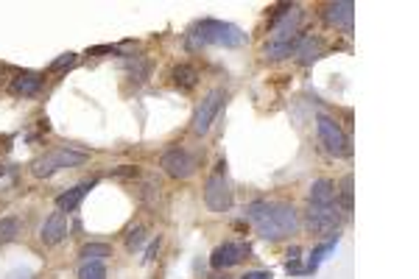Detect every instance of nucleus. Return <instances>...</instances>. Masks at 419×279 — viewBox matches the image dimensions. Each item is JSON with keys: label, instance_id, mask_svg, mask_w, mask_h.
<instances>
[{"label": "nucleus", "instance_id": "1", "mask_svg": "<svg viewBox=\"0 0 419 279\" xmlns=\"http://www.w3.org/2000/svg\"><path fill=\"white\" fill-rule=\"evenodd\" d=\"M246 218L263 240H283L299 229V212L288 201H252Z\"/></svg>", "mask_w": 419, "mask_h": 279}, {"label": "nucleus", "instance_id": "2", "mask_svg": "<svg viewBox=\"0 0 419 279\" xmlns=\"http://www.w3.org/2000/svg\"><path fill=\"white\" fill-rule=\"evenodd\" d=\"M190 39L198 45H218V48H241L246 45V34L243 28H238L235 23L227 20H201L190 28Z\"/></svg>", "mask_w": 419, "mask_h": 279}, {"label": "nucleus", "instance_id": "3", "mask_svg": "<svg viewBox=\"0 0 419 279\" xmlns=\"http://www.w3.org/2000/svg\"><path fill=\"white\" fill-rule=\"evenodd\" d=\"M81 162H87V151H76V148L65 145V148L48 151L45 156H39V159L31 165V174H34L37 179H48V176L65 171V167H76V165H81Z\"/></svg>", "mask_w": 419, "mask_h": 279}, {"label": "nucleus", "instance_id": "4", "mask_svg": "<svg viewBox=\"0 0 419 279\" xmlns=\"http://www.w3.org/2000/svg\"><path fill=\"white\" fill-rule=\"evenodd\" d=\"M204 204L213 212H227L232 207V187L227 182V162H218L216 171L204 182Z\"/></svg>", "mask_w": 419, "mask_h": 279}, {"label": "nucleus", "instance_id": "5", "mask_svg": "<svg viewBox=\"0 0 419 279\" xmlns=\"http://www.w3.org/2000/svg\"><path fill=\"white\" fill-rule=\"evenodd\" d=\"M316 129H319V140H322V145H325V151H327L330 156H349V154H352L349 137L344 134V129L338 126L336 118L319 115V118H316Z\"/></svg>", "mask_w": 419, "mask_h": 279}, {"label": "nucleus", "instance_id": "6", "mask_svg": "<svg viewBox=\"0 0 419 279\" xmlns=\"http://www.w3.org/2000/svg\"><path fill=\"white\" fill-rule=\"evenodd\" d=\"M341 209L338 204H310L307 207V229L313 235H333L341 227Z\"/></svg>", "mask_w": 419, "mask_h": 279}, {"label": "nucleus", "instance_id": "7", "mask_svg": "<svg viewBox=\"0 0 419 279\" xmlns=\"http://www.w3.org/2000/svg\"><path fill=\"white\" fill-rule=\"evenodd\" d=\"M224 101H227L224 90H210V92H207V98H204V101L196 106L193 126H190L196 137H201V134H207V132H210V126L216 123V118H218V112H221Z\"/></svg>", "mask_w": 419, "mask_h": 279}, {"label": "nucleus", "instance_id": "8", "mask_svg": "<svg viewBox=\"0 0 419 279\" xmlns=\"http://www.w3.org/2000/svg\"><path fill=\"white\" fill-rule=\"evenodd\" d=\"M160 167L171 176V179H190L196 174V167H198V156L187 148H171L163 154L160 159Z\"/></svg>", "mask_w": 419, "mask_h": 279}, {"label": "nucleus", "instance_id": "9", "mask_svg": "<svg viewBox=\"0 0 419 279\" xmlns=\"http://www.w3.org/2000/svg\"><path fill=\"white\" fill-rule=\"evenodd\" d=\"M249 251H252L249 243H243V240H227V243H221L213 254H210V265H213L216 271L232 268V265L243 262L249 257Z\"/></svg>", "mask_w": 419, "mask_h": 279}, {"label": "nucleus", "instance_id": "10", "mask_svg": "<svg viewBox=\"0 0 419 279\" xmlns=\"http://www.w3.org/2000/svg\"><path fill=\"white\" fill-rule=\"evenodd\" d=\"M68 232H70V215L62 212V209H57V212H50L45 218L42 229H39V240L45 246H57V243H62L68 238Z\"/></svg>", "mask_w": 419, "mask_h": 279}, {"label": "nucleus", "instance_id": "11", "mask_svg": "<svg viewBox=\"0 0 419 279\" xmlns=\"http://www.w3.org/2000/svg\"><path fill=\"white\" fill-rule=\"evenodd\" d=\"M325 23L330 28H341V31H352V23H355V3L352 0H336L325 9Z\"/></svg>", "mask_w": 419, "mask_h": 279}, {"label": "nucleus", "instance_id": "12", "mask_svg": "<svg viewBox=\"0 0 419 279\" xmlns=\"http://www.w3.org/2000/svg\"><path fill=\"white\" fill-rule=\"evenodd\" d=\"M325 39L322 37H302L299 48H296V56H299V65L302 68H310V65H316L322 56H325Z\"/></svg>", "mask_w": 419, "mask_h": 279}, {"label": "nucleus", "instance_id": "13", "mask_svg": "<svg viewBox=\"0 0 419 279\" xmlns=\"http://www.w3.org/2000/svg\"><path fill=\"white\" fill-rule=\"evenodd\" d=\"M299 23H302V9H299V6H291V9L272 25V39L296 37V34H299Z\"/></svg>", "mask_w": 419, "mask_h": 279}, {"label": "nucleus", "instance_id": "14", "mask_svg": "<svg viewBox=\"0 0 419 279\" xmlns=\"http://www.w3.org/2000/svg\"><path fill=\"white\" fill-rule=\"evenodd\" d=\"M95 187V182H79L76 187H70V190H65V193H59L57 196V209H62V212H73V209H79V204L84 201V196L90 193Z\"/></svg>", "mask_w": 419, "mask_h": 279}, {"label": "nucleus", "instance_id": "15", "mask_svg": "<svg viewBox=\"0 0 419 279\" xmlns=\"http://www.w3.org/2000/svg\"><path fill=\"white\" fill-rule=\"evenodd\" d=\"M302 37H288V39H269L266 48H263V56L266 59H288V56H296V48H299Z\"/></svg>", "mask_w": 419, "mask_h": 279}, {"label": "nucleus", "instance_id": "16", "mask_svg": "<svg viewBox=\"0 0 419 279\" xmlns=\"http://www.w3.org/2000/svg\"><path fill=\"white\" fill-rule=\"evenodd\" d=\"M42 76L39 73H20L17 79H12V84H9V90L14 92V95H23V98H31V95H37L39 90H42Z\"/></svg>", "mask_w": 419, "mask_h": 279}, {"label": "nucleus", "instance_id": "17", "mask_svg": "<svg viewBox=\"0 0 419 279\" xmlns=\"http://www.w3.org/2000/svg\"><path fill=\"white\" fill-rule=\"evenodd\" d=\"M171 81H174L176 90L190 92V90H196V84H198V70H196L193 65H176V68L171 70Z\"/></svg>", "mask_w": 419, "mask_h": 279}, {"label": "nucleus", "instance_id": "18", "mask_svg": "<svg viewBox=\"0 0 419 279\" xmlns=\"http://www.w3.org/2000/svg\"><path fill=\"white\" fill-rule=\"evenodd\" d=\"M336 185L330 179H316L310 185V204H336Z\"/></svg>", "mask_w": 419, "mask_h": 279}, {"label": "nucleus", "instance_id": "19", "mask_svg": "<svg viewBox=\"0 0 419 279\" xmlns=\"http://www.w3.org/2000/svg\"><path fill=\"white\" fill-rule=\"evenodd\" d=\"M20 229H23L20 218H14V215L0 218V246H3V243H14L20 238Z\"/></svg>", "mask_w": 419, "mask_h": 279}, {"label": "nucleus", "instance_id": "20", "mask_svg": "<svg viewBox=\"0 0 419 279\" xmlns=\"http://www.w3.org/2000/svg\"><path fill=\"white\" fill-rule=\"evenodd\" d=\"M84 262H90V260H107V257H112V249L107 246V243H87L84 249H81V254H79Z\"/></svg>", "mask_w": 419, "mask_h": 279}, {"label": "nucleus", "instance_id": "21", "mask_svg": "<svg viewBox=\"0 0 419 279\" xmlns=\"http://www.w3.org/2000/svg\"><path fill=\"white\" fill-rule=\"evenodd\" d=\"M79 279H107V265L101 260H90L79 265Z\"/></svg>", "mask_w": 419, "mask_h": 279}, {"label": "nucleus", "instance_id": "22", "mask_svg": "<svg viewBox=\"0 0 419 279\" xmlns=\"http://www.w3.org/2000/svg\"><path fill=\"white\" fill-rule=\"evenodd\" d=\"M145 243V229L143 227H132L126 232V251H140Z\"/></svg>", "mask_w": 419, "mask_h": 279}, {"label": "nucleus", "instance_id": "23", "mask_svg": "<svg viewBox=\"0 0 419 279\" xmlns=\"http://www.w3.org/2000/svg\"><path fill=\"white\" fill-rule=\"evenodd\" d=\"M336 196H341V207H344V212H352V176H344L341 179V193H336Z\"/></svg>", "mask_w": 419, "mask_h": 279}, {"label": "nucleus", "instance_id": "24", "mask_svg": "<svg viewBox=\"0 0 419 279\" xmlns=\"http://www.w3.org/2000/svg\"><path fill=\"white\" fill-rule=\"evenodd\" d=\"M73 65H76V53H62L59 59H54V62H50L48 73H62V70H70Z\"/></svg>", "mask_w": 419, "mask_h": 279}, {"label": "nucleus", "instance_id": "25", "mask_svg": "<svg viewBox=\"0 0 419 279\" xmlns=\"http://www.w3.org/2000/svg\"><path fill=\"white\" fill-rule=\"evenodd\" d=\"M112 179H137L140 176V167L134 165H121V167H112Z\"/></svg>", "mask_w": 419, "mask_h": 279}, {"label": "nucleus", "instance_id": "26", "mask_svg": "<svg viewBox=\"0 0 419 279\" xmlns=\"http://www.w3.org/2000/svg\"><path fill=\"white\" fill-rule=\"evenodd\" d=\"M156 251H160V238L151 240V246L145 249V257H143V260H145V262H148V260H154V254H156Z\"/></svg>", "mask_w": 419, "mask_h": 279}, {"label": "nucleus", "instance_id": "27", "mask_svg": "<svg viewBox=\"0 0 419 279\" xmlns=\"http://www.w3.org/2000/svg\"><path fill=\"white\" fill-rule=\"evenodd\" d=\"M243 279H272V271H249Z\"/></svg>", "mask_w": 419, "mask_h": 279}, {"label": "nucleus", "instance_id": "28", "mask_svg": "<svg viewBox=\"0 0 419 279\" xmlns=\"http://www.w3.org/2000/svg\"><path fill=\"white\" fill-rule=\"evenodd\" d=\"M87 53H90V56H98V53H115V48H112V45H101V48H90Z\"/></svg>", "mask_w": 419, "mask_h": 279}, {"label": "nucleus", "instance_id": "29", "mask_svg": "<svg viewBox=\"0 0 419 279\" xmlns=\"http://www.w3.org/2000/svg\"><path fill=\"white\" fill-rule=\"evenodd\" d=\"M3 174H6V171H3V167H0V176H3Z\"/></svg>", "mask_w": 419, "mask_h": 279}]
</instances>
